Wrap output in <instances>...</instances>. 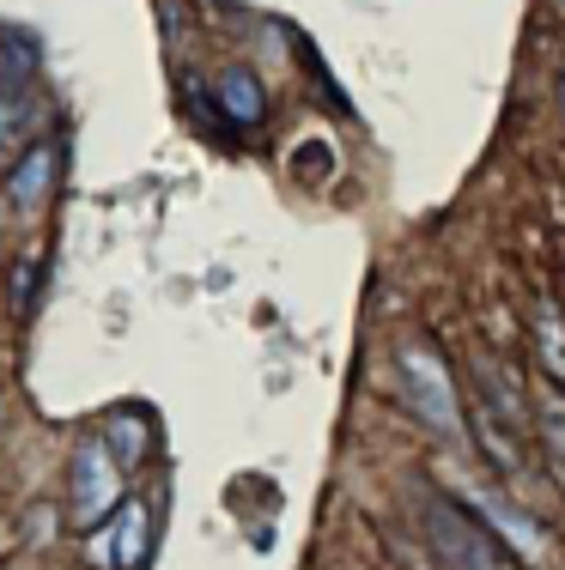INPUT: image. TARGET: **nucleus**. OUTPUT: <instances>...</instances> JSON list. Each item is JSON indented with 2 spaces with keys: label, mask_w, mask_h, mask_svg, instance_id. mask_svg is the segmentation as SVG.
<instances>
[{
  "label": "nucleus",
  "mask_w": 565,
  "mask_h": 570,
  "mask_svg": "<svg viewBox=\"0 0 565 570\" xmlns=\"http://www.w3.org/2000/svg\"><path fill=\"white\" fill-rule=\"evenodd\" d=\"M396 371H401V395H408L413 419H420L432 438L462 443L468 425H462V401H456V371H450V358L438 352V341L408 334V341L396 346Z\"/></svg>",
  "instance_id": "1"
},
{
  "label": "nucleus",
  "mask_w": 565,
  "mask_h": 570,
  "mask_svg": "<svg viewBox=\"0 0 565 570\" xmlns=\"http://www.w3.org/2000/svg\"><path fill=\"white\" fill-rule=\"evenodd\" d=\"M420 534L432 547L438 570H523L510 552L499 547L487 522L462 504V498H444V492H426L420 504Z\"/></svg>",
  "instance_id": "2"
},
{
  "label": "nucleus",
  "mask_w": 565,
  "mask_h": 570,
  "mask_svg": "<svg viewBox=\"0 0 565 570\" xmlns=\"http://www.w3.org/2000/svg\"><path fill=\"white\" fill-rule=\"evenodd\" d=\"M123 498H128L123 468L104 450V438H79L74 461H67V504H74V522L91 534V528H104V515L123 510Z\"/></svg>",
  "instance_id": "3"
},
{
  "label": "nucleus",
  "mask_w": 565,
  "mask_h": 570,
  "mask_svg": "<svg viewBox=\"0 0 565 570\" xmlns=\"http://www.w3.org/2000/svg\"><path fill=\"white\" fill-rule=\"evenodd\" d=\"M462 504L475 510L480 522L493 528V534H499V547H505L523 570H535V564L547 559V534H542V522H535V515H523L517 504H505V492H468Z\"/></svg>",
  "instance_id": "4"
},
{
  "label": "nucleus",
  "mask_w": 565,
  "mask_h": 570,
  "mask_svg": "<svg viewBox=\"0 0 565 570\" xmlns=\"http://www.w3.org/2000/svg\"><path fill=\"white\" fill-rule=\"evenodd\" d=\"M7 207L12 213H43L49 195H56V140H31L19 153V165L7 170Z\"/></svg>",
  "instance_id": "5"
},
{
  "label": "nucleus",
  "mask_w": 565,
  "mask_h": 570,
  "mask_svg": "<svg viewBox=\"0 0 565 570\" xmlns=\"http://www.w3.org/2000/svg\"><path fill=\"white\" fill-rule=\"evenodd\" d=\"M213 116L225 121V128H262L267 121V86L255 67H225L220 79H213Z\"/></svg>",
  "instance_id": "6"
},
{
  "label": "nucleus",
  "mask_w": 565,
  "mask_h": 570,
  "mask_svg": "<svg viewBox=\"0 0 565 570\" xmlns=\"http://www.w3.org/2000/svg\"><path fill=\"white\" fill-rule=\"evenodd\" d=\"M153 552V504L146 498H123L110 522V570H140Z\"/></svg>",
  "instance_id": "7"
},
{
  "label": "nucleus",
  "mask_w": 565,
  "mask_h": 570,
  "mask_svg": "<svg viewBox=\"0 0 565 570\" xmlns=\"http://www.w3.org/2000/svg\"><path fill=\"white\" fill-rule=\"evenodd\" d=\"M104 450L116 455V468H140L146 450H153V419L134 413V406H123V413H110V431H104Z\"/></svg>",
  "instance_id": "8"
},
{
  "label": "nucleus",
  "mask_w": 565,
  "mask_h": 570,
  "mask_svg": "<svg viewBox=\"0 0 565 570\" xmlns=\"http://www.w3.org/2000/svg\"><path fill=\"white\" fill-rule=\"evenodd\" d=\"M31 116H37V104L25 98V91H0V165L12 158V146H19V134Z\"/></svg>",
  "instance_id": "9"
},
{
  "label": "nucleus",
  "mask_w": 565,
  "mask_h": 570,
  "mask_svg": "<svg viewBox=\"0 0 565 570\" xmlns=\"http://www.w3.org/2000/svg\"><path fill=\"white\" fill-rule=\"evenodd\" d=\"M535 341H542V358H547V371L565 383V316H559V304H547L542 309V322H535Z\"/></svg>",
  "instance_id": "10"
},
{
  "label": "nucleus",
  "mask_w": 565,
  "mask_h": 570,
  "mask_svg": "<svg viewBox=\"0 0 565 570\" xmlns=\"http://www.w3.org/2000/svg\"><path fill=\"white\" fill-rule=\"evenodd\" d=\"M31 304H37V262H19L12 267V309L31 316Z\"/></svg>",
  "instance_id": "11"
},
{
  "label": "nucleus",
  "mask_w": 565,
  "mask_h": 570,
  "mask_svg": "<svg viewBox=\"0 0 565 570\" xmlns=\"http://www.w3.org/2000/svg\"><path fill=\"white\" fill-rule=\"evenodd\" d=\"M0 91H12V86H7V43H0Z\"/></svg>",
  "instance_id": "12"
},
{
  "label": "nucleus",
  "mask_w": 565,
  "mask_h": 570,
  "mask_svg": "<svg viewBox=\"0 0 565 570\" xmlns=\"http://www.w3.org/2000/svg\"><path fill=\"white\" fill-rule=\"evenodd\" d=\"M559 110H565V86H559Z\"/></svg>",
  "instance_id": "13"
}]
</instances>
